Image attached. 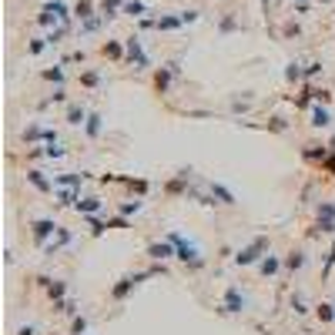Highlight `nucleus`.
Here are the masks:
<instances>
[{"instance_id":"nucleus-1","label":"nucleus","mask_w":335,"mask_h":335,"mask_svg":"<svg viewBox=\"0 0 335 335\" xmlns=\"http://www.w3.org/2000/svg\"><path fill=\"white\" fill-rule=\"evenodd\" d=\"M265 248H268V242L265 238H258L255 245H248L245 252H238V265H252V262H258V255H262Z\"/></svg>"},{"instance_id":"nucleus-2","label":"nucleus","mask_w":335,"mask_h":335,"mask_svg":"<svg viewBox=\"0 0 335 335\" xmlns=\"http://www.w3.org/2000/svg\"><path fill=\"white\" fill-rule=\"evenodd\" d=\"M224 312H242L245 308V298H242V292L238 288H228L224 292V305H222Z\"/></svg>"},{"instance_id":"nucleus-3","label":"nucleus","mask_w":335,"mask_h":335,"mask_svg":"<svg viewBox=\"0 0 335 335\" xmlns=\"http://www.w3.org/2000/svg\"><path fill=\"white\" fill-rule=\"evenodd\" d=\"M171 245H174L171 238H168V242H158V245L148 248V255H151V258H171V255H174V252H171Z\"/></svg>"},{"instance_id":"nucleus-4","label":"nucleus","mask_w":335,"mask_h":335,"mask_svg":"<svg viewBox=\"0 0 335 335\" xmlns=\"http://www.w3.org/2000/svg\"><path fill=\"white\" fill-rule=\"evenodd\" d=\"M138 282H141V275H134V278H121V285H118V288L111 292L114 298H124V295H128V292L134 288V285H138Z\"/></svg>"},{"instance_id":"nucleus-5","label":"nucleus","mask_w":335,"mask_h":335,"mask_svg":"<svg viewBox=\"0 0 335 335\" xmlns=\"http://www.w3.org/2000/svg\"><path fill=\"white\" fill-rule=\"evenodd\" d=\"M54 228H57L54 222H34V238H37V242H44V238L54 232Z\"/></svg>"},{"instance_id":"nucleus-6","label":"nucleus","mask_w":335,"mask_h":335,"mask_svg":"<svg viewBox=\"0 0 335 335\" xmlns=\"http://www.w3.org/2000/svg\"><path fill=\"white\" fill-rule=\"evenodd\" d=\"M128 54H131V60H138V67H148V60H144V54H141V44L138 40H128Z\"/></svg>"},{"instance_id":"nucleus-7","label":"nucleus","mask_w":335,"mask_h":335,"mask_svg":"<svg viewBox=\"0 0 335 335\" xmlns=\"http://www.w3.org/2000/svg\"><path fill=\"white\" fill-rule=\"evenodd\" d=\"M114 10H121V0H104L100 4V17H118Z\"/></svg>"},{"instance_id":"nucleus-8","label":"nucleus","mask_w":335,"mask_h":335,"mask_svg":"<svg viewBox=\"0 0 335 335\" xmlns=\"http://www.w3.org/2000/svg\"><path fill=\"white\" fill-rule=\"evenodd\" d=\"M312 124L315 128H328V111H325V108H315L312 111Z\"/></svg>"},{"instance_id":"nucleus-9","label":"nucleus","mask_w":335,"mask_h":335,"mask_svg":"<svg viewBox=\"0 0 335 335\" xmlns=\"http://www.w3.org/2000/svg\"><path fill=\"white\" fill-rule=\"evenodd\" d=\"M98 208H100V201L98 198H84V201H78V212H98Z\"/></svg>"},{"instance_id":"nucleus-10","label":"nucleus","mask_w":335,"mask_h":335,"mask_svg":"<svg viewBox=\"0 0 335 335\" xmlns=\"http://www.w3.org/2000/svg\"><path fill=\"white\" fill-rule=\"evenodd\" d=\"M74 14H78L80 20H88V17H90V0H78V7H74Z\"/></svg>"},{"instance_id":"nucleus-11","label":"nucleus","mask_w":335,"mask_h":335,"mask_svg":"<svg viewBox=\"0 0 335 335\" xmlns=\"http://www.w3.org/2000/svg\"><path fill=\"white\" fill-rule=\"evenodd\" d=\"M178 24H184V20H181V17H164V20H158V27H161V30H174Z\"/></svg>"},{"instance_id":"nucleus-12","label":"nucleus","mask_w":335,"mask_h":335,"mask_svg":"<svg viewBox=\"0 0 335 335\" xmlns=\"http://www.w3.org/2000/svg\"><path fill=\"white\" fill-rule=\"evenodd\" d=\"M212 191H214V194H218V198L224 201V204H234V198H232V191H224L222 184H212Z\"/></svg>"},{"instance_id":"nucleus-13","label":"nucleus","mask_w":335,"mask_h":335,"mask_svg":"<svg viewBox=\"0 0 335 335\" xmlns=\"http://www.w3.org/2000/svg\"><path fill=\"white\" fill-rule=\"evenodd\" d=\"M124 14H131V17H141V14H144V4H138V0H134V4H124Z\"/></svg>"},{"instance_id":"nucleus-14","label":"nucleus","mask_w":335,"mask_h":335,"mask_svg":"<svg viewBox=\"0 0 335 335\" xmlns=\"http://www.w3.org/2000/svg\"><path fill=\"white\" fill-rule=\"evenodd\" d=\"M262 272H265V275H275V272H278V258H265V262H262Z\"/></svg>"},{"instance_id":"nucleus-15","label":"nucleus","mask_w":335,"mask_h":335,"mask_svg":"<svg viewBox=\"0 0 335 335\" xmlns=\"http://www.w3.org/2000/svg\"><path fill=\"white\" fill-rule=\"evenodd\" d=\"M27 178H30V181H34V184H37L40 191H47V188H50V184H47V181L40 178V171H27Z\"/></svg>"},{"instance_id":"nucleus-16","label":"nucleus","mask_w":335,"mask_h":335,"mask_svg":"<svg viewBox=\"0 0 335 335\" xmlns=\"http://www.w3.org/2000/svg\"><path fill=\"white\" fill-rule=\"evenodd\" d=\"M98 131H100V118H98V114H90V118H88V134L94 138Z\"/></svg>"},{"instance_id":"nucleus-17","label":"nucleus","mask_w":335,"mask_h":335,"mask_svg":"<svg viewBox=\"0 0 335 335\" xmlns=\"http://www.w3.org/2000/svg\"><path fill=\"white\" fill-rule=\"evenodd\" d=\"M335 305H318V318H322V322H328V318H335V312H332Z\"/></svg>"},{"instance_id":"nucleus-18","label":"nucleus","mask_w":335,"mask_h":335,"mask_svg":"<svg viewBox=\"0 0 335 335\" xmlns=\"http://www.w3.org/2000/svg\"><path fill=\"white\" fill-rule=\"evenodd\" d=\"M67 121H70V124H80V121H84V111H80V108H70Z\"/></svg>"},{"instance_id":"nucleus-19","label":"nucleus","mask_w":335,"mask_h":335,"mask_svg":"<svg viewBox=\"0 0 335 335\" xmlns=\"http://www.w3.org/2000/svg\"><path fill=\"white\" fill-rule=\"evenodd\" d=\"M305 265V258L298 255V252H292V258H288V268H302Z\"/></svg>"},{"instance_id":"nucleus-20","label":"nucleus","mask_w":335,"mask_h":335,"mask_svg":"<svg viewBox=\"0 0 335 335\" xmlns=\"http://www.w3.org/2000/svg\"><path fill=\"white\" fill-rule=\"evenodd\" d=\"M138 208H141V201H128V204L121 208V214H131V212H138Z\"/></svg>"},{"instance_id":"nucleus-21","label":"nucleus","mask_w":335,"mask_h":335,"mask_svg":"<svg viewBox=\"0 0 335 335\" xmlns=\"http://www.w3.org/2000/svg\"><path fill=\"white\" fill-rule=\"evenodd\" d=\"M104 54H111V57H121V47H118V44H104Z\"/></svg>"},{"instance_id":"nucleus-22","label":"nucleus","mask_w":335,"mask_h":335,"mask_svg":"<svg viewBox=\"0 0 335 335\" xmlns=\"http://www.w3.org/2000/svg\"><path fill=\"white\" fill-rule=\"evenodd\" d=\"M44 78H47V80H64V74H60V70H57V67H54V70H47Z\"/></svg>"},{"instance_id":"nucleus-23","label":"nucleus","mask_w":335,"mask_h":335,"mask_svg":"<svg viewBox=\"0 0 335 335\" xmlns=\"http://www.w3.org/2000/svg\"><path fill=\"white\" fill-rule=\"evenodd\" d=\"M328 171H335V158H332V161H328Z\"/></svg>"},{"instance_id":"nucleus-24","label":"nucleus","mask_w":335,"mask_h":335,"mask_svg":"<svg viewBox=\"0 0 335 335\" xmlns=\"http://www.w3.org/2000/svg\"><path fill=\"white\" fill-rule=\"evenodd\" d=\"M332 148H335V138H332Z\"/></svg>"}]
</instances>
